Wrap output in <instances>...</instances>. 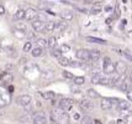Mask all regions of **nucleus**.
<instances>
[{
    "instance_id": "obj_1",
    "label": "nucleus",
    "mask_w": 132,
    "mask_h": 124,
    "mask_svg": "<svg viewBox=\"0 0 132 124\" xmlns=\"http://www.w3.org/2000/svg\"><path fill=\"white\" fill-rule=\"evenodd\" d=\"M51 119L56 124H70V118L68 113L62 109H56L51 113Z\"/></svg>"
},
{
    "instance_id": "obj_2",
    "label": "nucleus",
    "mask_w": 132,
    "mask_h": 124,
    "mask_svg": "<svg viewBox=\"0 0 132 124\" xmlns=\"http://www.w3.org/2000/svg\"><path fill=\"white\" fill-rule=\"evenodd\" d=\"M58 107H59V109H62L64 112H68L73 107V100L69 99V98H62L58 102Z\"/></svg>"
},
{
    "instance_id": "obj_3",
    "label": "nucleus",
    "mask_w": 132,
    "mask_h": 124,
    "mask_svg": "<svg viewBox=\"0 0 132 124\" xmlns=\"http://www.w3.org/2000/svg\"><path fill=\"white\" fill-rule=\"evenodd\" d=\"M75 56L77 59L80 60V61H84V62H90V59H89V50H85V48H80L75 52Z\"/></svg>"
},
{
    "instance_id": "obj_4",
    "label": "nucleus",
    "mask_w": 132,
    "mask_h": 124,
    "mask_svg": "<svg viewBox=\"0 0 132 124\" xmlns=\"http://www.w3.org/2000/svg\"><path fill=\"white\" fill-rule=\"evenodd\" d=\"M31 100H32V98H31L29 94H22V96H19L16 98V103L19 106L27 107V106H30Z\"/></svg>"
},
{
    "instance_id": "obj_5",
    "label": "nucleus",
    "mask_w": 132,
    "mask_h": 124,
    "mask_svg": "<svg viewBox=\"0 0 132 124\" xmlns=\"http://www.w3.org/2000/svg\"><path fill=\"white\" fill-rule=\"evenodd\" d=\"M79 107H80L83 111H85V112H90V111H93V108H94V103L90 99H81L79 102Z\"/></svg>"
},
{
    "instance_id": "obj_6",
    "label": "nucleus",
    "mask_w": 132,
    "mask_h": 124,
    "mask_svg": "<svg viewBox=\"0 0 132 124\" xmlns=\"http://www.w3.org/2000/svg\"><path fill=\"white\" fill-rule=\"evenodd\" d=\"M115 66V73L116 75H122V73H126L127 71V66L125 62H122V61H117L114 63Z\"/></svg>"
},
{
    "instance_id": "obj_7",
    "label": "nucleus",
    "mask_w": 132,
    "mask_h": 124,
    "mask_svg": "<svg viewBox=\"0 0 132 124\" xmlns=\"http://www.w3.org/2000/svg\"><path fill=\"white\" fill-rule=\"evenodd\" d=\"M37 14H38V12L36 11L34 8H29L27 10H25V20L34 21V20H36V18H37Z\"/></svg>"
},
{
    "instance_id": "obj_8",
    "label": "nucleus",
    "mask_w": 132,
    "mask_h": 124,
    "mask_svg": "<svg viewBox=\"0 0 132 124\" xmlns=\"http://www.w3.org/2000/svg\"><path fill=\"white\" fill-rule=\"evenodd\" d=\"M101 57V52L99 50H90L89 51V59H90V62L92 63H95L98 62L99 60Z\"/></svg>"
},
{
    "instance_id": "obj_9",
    "label": "nucleus",
    "mask_w": 132,
    "mask_h": 124,
    "mask_svg": "<svg viewBox=\"0 0 132 124\" xmlns=\"http://www.w3.org/2000/svg\"><path fill=\"white\" fill-rule=\"evenodd\" d=\"M32 29L36 31V32H41V31H45V23L43 21H40V20H34L32 23Z\"/></svg>"
},
{
    "instance_id": "obj_10",
    "label": "nucleus",
    "mask_w": 132,
    "mask_h": 124,
    "mask_svg": "<svg viewBox=\"0 0 132 124\" xmlns=\"http://www.w3.org/2000/svg\"><path fill=\"white\" fill-rule=\"evenodd\" d=\"M100 107H101L103 111H110L114 107V104H112V102H111L110 98H103L101 102H100Z\"/></svg>"
},
{
    "instance_id": "obj_11",
    "label": "nucleus",
    "mask_w": 132,
    "mask_h": 124,
    "mask_svg": "<svg viewBox=\"0 0 132 124\" xmlns=\"http://www.w3.org/2000/svg\"><path fill=\"white\" fill-rule=\"evenodd\" d=\"M85 40L88 42H92V43H98V45H106L108 42L104 39H100V37H94V36H86Z\"/></svg>"
},
{
    "instance_id": "obj_12",
    "label": "nucleus",
    "mask_w": 132,
    "mask_h": 124,
    "mask_svg": "<svg viewBox=\"0 0 132 124\" xmlns=\"http://www.w3.org/2000/svg\"><path fill=\"white\" fill-rule=\"evenodd\" d=\"M34 124H47L46 115L42 113H37L34 117Z\"/></svg>"
},
{
    "instance_id": "obj_13",
    "label": "nucleus",
    "mask_w": 132,
    "mask_h": 124,
    "mask_svg": "<svg viewBox=\"0 0 132 124\" xmlns=\"http://www.w3.org/2000/svg\"><path fill=\"white\" fill-rule=\"evenodd\" d=\"M61 18L63 19L64 21H72L74 19V14L72 11H69V10H63L61 12Z\"/></svg>"
},
{
    "instance_id": "obj_14",
    "label": "nucleus",
    "mask_w": 132,
    "mask_h": 124,
    "mask_svg": "<svg viewBox=\"0 0 132 124\" xmlns=\"http://www.w3.org/2000/svg\"><path fill=\"white\" fill-rule=\"evenodd\" d=\"M101 78H103L101 72L95 71L94 73H93V76H92V83H93V84H99V83H100V81H101Z\"/></svg>"
},
{
    "instance_id": "obj_15",
    "label": "nucleus",
    "mask_w": 132,
    "mask_h": 124,
    "mask_svg": "<svg viewBox=\"0 0 132 124\" xmlns=\"http://www.w3.org/2000/svg\"><path fill=\"white\" fill-rule=\"evenodd\" d=\"M116 107L119 109H130V102H127L125 99H119L116 103Z\"/></svg>"
},
{
    "instance_id": "obj_16",
    "label": "nucleus",
    "mask_w": 132,
    "mask_h": 124,
    "mask_svg": "<svg viewBox=\"0 0 132 124\" xmlns=\"http://www.w3.org/2000/svg\"><path fill=\"white\" fill-rule=\"evenodd\" d=\"M67 27H68V24H67V23H56L54 31H57V32H63Z\"/></svg>"
},
{
    "instance_id": "obj_17",
    "label": "nucleus",
    "mask_w": 132,
    "mask_h": 124,
    "mask_svg": "<svg viewBox=\"0 0 132 124\" xmlns=\"http://www.w3.org/2000/svg\"><path fill=\"white\" fill-rule=\"evenodd\" d=\"M54 27H56V23L54 21H46L45 23V31L52 32V31H54Z\"/></svg>"
},
{
    "instance_id": "obj_18",
    "label": "nucleus",
    "mask_w": 132,
    "mask_h": 124,
    "mask_svg": "<svg viewBox=\"0 0 132 124\" xmlns=\"http://www.w3.org/2000/svg\"><path fill=\"white\" fill-rule=\"evenodd\" d=\"M14 19H15V20H23V19H25V10H23V9H19V10L14 14Z\"/></svg>"
},
{
    "instance_id": "obj_19",
    "label": "nucleus",
    "mask_w": 132,
    "mask_h": 124,
    "mask_svg": "<svg viewBox=\"0 0 132 124\" xmlns=\"http://www.w3.org/2000/svg\"><path fill=\"white\" fill-rule=\"evenodd\" d=\"M42 53H43V48L41 47H35L31 50V55L34 57H40V56H42Z\"/></svg>"
},
{
    "instance_id": "obj_20",
    "label": "nucleus",
    "mask_w": 132,
    "mask_h": 124,
    "mask_svg": "<svg viewBox=\"0 0 132 124\" xmlns=\"http://www.w3.org/2000/svg\"><path fill=\"white\" fill-rule=\"evenodd\" d=\"M14 36L17 37V39H23V37H26V32L22 31V30L14 29Z\"/></svg>"
},
{
    "instance_id": "obj_21",
    "label": "nucleus",
    "mask_w": 132,
    "mask_h": 124,
    "mask_svg": "<svg viewBox=\"0 0 132 124\" xmlns=\"http://www.w3.org/2000/svg\"><path fill=\"white\" fill-rule=\"evenodd\" d=\"M56 45H57V39H56L54 36H52V37H50V39L47 40V46H48V47L54 48Z\"/></svg>"
},
{
    "instance_id": "obj_22",
    "label": "nucleus",
    "mask_w": 132,
    "mask_h": 124,
    "mask_svg": "<svg viewBox=\"0 0 132 124\" xmlns=\"http://www.w3.org/2000/svg\"><path fill=\"white\" fill-rule=\"evenodd\" d=\"M80 124H94V119L90 115H84L80 119Z\"/></svg>"
},
{
    "instance_id": "obj_23",
    "label": "nucleus",
    "mask_w": 132,
    "mask_h": 124,
    "mask_svg": "<svg viewBox=\"0 0 132 124\" xmlns=\"http://www.w3.org/2000/svg\"><path fill=\"white\" fill-rule=\"evenodd\" d=\"M86 96H88L89 98H98V97H99L98 92H96L95 89H93V88L86 89Z\"/></svg>"
},
{
    "instance_id": "obj_24",
    "label": "nucleus",
    "mask_w": 132,
    "mask_h": 124,
    "mask_svg": "<svg viewBox=\"0 0 132 124\" xmlns=\"http://www.w3.org/2000/svg\"><path fill=\"white\" fill-rule=\"evenodd\" d=\"M42 96H43V98L45 99H54L56 98V93L54 92H52V91H48V92H45V93H42Z\"/></svg>"
},
{
    "instance_id": "obj_25",
    "label": "nucleus",
    "mask_w": 132,
    "mask_h": 124,
    "mask_svg": "<svg viewBox=\"0 0 132 124\" xmlns=\"http://www.w3.org/2000/svg\"><path fill=\"white\" fill-rule=\"evenodd\" d=\"M36 43H37V47H41V48L47 47V40L46 39H37Z\"/></svg>"
},
{
    "instance_id": "obj_26",
    "label": "nucleus",
    "mask_w": 132,
    "mask_h": 124,
    "mask_svg": "<svg viewBox=\"0 0 132 124\" xmlns=\"http://www.w3.org/2000/svg\"><path fill=\"white\" fill-rule=\"evenodd\" d=\"M51 55L53 56V57H56V59H59V57H62V51L59 50V48H52V52H51Z\"/></svg>"
},
{
    "instance_id": "obj_27",
    "label": "nucleus",
    "mask_w": 132,
    "mask_h": 124,
    "mask_svg": "<svg viewBox=\"0 0 132 124\" xmlns=\"http://www.w3.org/2000/svg\"><path fill=\"white\" fill-rule=\"evenodd\" d=\"M58 63L61 66H69V63H70V60H68L67 57H59L58 59Z\"/></svg>"
},
{
    "instance_id": "obj_28",
    "label": "nucleus",
    "mask_w": 132,
    "mask_h": 124,
    "mask_svg": "<svg viewBox=\"0 0 132 124\" xmlns=\"http://www.w3.org/2000/svg\"><path fill=\"white\" fill-rule=\"evenodd\" d=\"M74 83L77 86H81V84H84L85 83V78L84 77H74Z\"/></svg>"
},
{
    "instance_id": "obj_29",
    "label": "nucleus",
    "mask_w": 132,
    "mask_h": 124,
    "mask_svg": "<svg viewBox=\"0 0 132 124\" xmlns=\"http://www.w3.org/2000/svg\"><path fill=\"white\" fill-rule=\"evenodd\" d=\"M110 63H111V59H110V57H108V56H105V57L103 59V70H104V71L106 70V67H108Z\"/></svg>"
},
{
    "instance_id": "obj_30",
    "label": "nucleus",
    "mask_w": 132,
    "mask_h": 124,
    "mask_svg": "<svg viewBox=\"0 0 132 124\" xmlns=\"http://www.w3.org/2000/svg\"><path fill=\"white\" fill-rule=\"evenodd\" d=\"M101 10H103V8H101V6L100 5H94L93 6V9H92V14L93 15H98V14H100V12H101Z\"/></svg>"
},
{
    "instance_id": "obj_31",
    "label": "nucleus",
    "mask_w": 132,
    "mask_h": 124,
    "mask_svg": "<svg viewBox=\"0 0 132 124\" xmlns=\"http://www.w3.org/2000/svg\"><path fill=\"white\" fill-rule=\"evenodd\" d=\"M119 88H120L121 91H122V92H125V93H126L127 91L130 89V84L127 83V81H125L123 83H121L120 86H119Z\"/></svg>"
},
{
    "instance_id": "obj_32",
    "label": "nucleus",
    "mask_w": 132,
    "mask_h": 124,
    "mask_svg": "<svg viewBox=\"0 0 132 124\" xmlns=\"http://www.w3.org/2000/svg\"><path fill=\"white\" fill-rule=\"evenodd\" d=\"M31 50H32V42H26L23 45V52H31Z\"/></svg>"
},
{
    "instance_id": "obj_33",
    "label": "nucleus",
    "mask_w": 132,
    "mask_h": 124,
    "mask_svg": "<svg viewBox=\"0 0 132 124\" xmlns=\"http://www.w3.org/2000/svg\"><path fill=\"white\" fill-rule=\"evenodd\" d=\"M63 77L67 78V79H74L73 73H70V72H68V71H63Z\"/></svg>"
},
{
    "instance_id": "obj_34",
    "label": "nucleus",
    "mask_w": 132,
    "mask_h": 124,
    "mask_svg": "<svg viewBox=\"0 0 132 124\" xmlns=\"http://www.w3.org/2000/svg\"><path fill=\"white\" fill-rule=\"evenodd\" d=\"M109 79H110V77H103L99 84H103V86H109Z\"/></svg>"
},
{
    "instance_id": "obj_35",
    "label": "nucleus",
    "mask_w": 132,
    "mask_h": 124,
    "mask_svg": "<svg viewBox=\"0 0 132 124\" xmlns=\"http://www.w3.org/2000/svg\"><path fill=\"white\" fill-rule=\"evenodd\" d=\"M59 50L62 51V53H63V52H68L69 50H70V46H69V45H67V43H64V45H62V46H61V48H59Z\"/></svg>"
},
{
    "instance_id": "obj_36",
    "label": "nucleus",
    "mask_w": 132,
    "mask_h": 124,
    "mask_svg": "<svg viewBox=\"0 0 132 124\" xmlns=\"http://www.w3.org/2000/svg\"><path fill=\"white\" fill-rule=\"evenodd\" d=\"M123 56L126 57V60L128 62H132V55L128 52V51H125V52H123Z\"/></svg>"
},
{
    "instance_id": "obj_37",
    "label": "nucleus",
    "mask_w": 132,
    "mask_h": 124,
    "mask_svg": "<svg viewBox=\"0 0 132 124\" xmlns=\"http://www.w3.org/2000/svg\"><path fill=\"white\" fill-rule=\"evenodd\" d=\"M15 29L22 30V31H25V32L27 31V29H26V25H25V24H20V25H16V26H15Z\"/></svg>"
},
{
    "instance_id": "obj_38",
    "label": "nucleus",
    "mask_w": 132,
    "mask_h": 124,
    "mask_svg": "<svg viewBox=\"0 0 132 124\" xmlns=\"http://www.w3.org/2000/svg\"><path fill=\"white\" fill-rule=\"evenodd\" d=\"M119 111H120V113L122 115H130V114H131V111H130V109H119Z\"/></svg>"
},
{
    "instance_id": "obj_39",
    "label": "nucleus",
    "mask_w": 132,
    "mask_h": 124,
    "mask_svg": "<svg viewBox=\"0 0 132 124\" xmlns=\"http://www.w3.org/2000/svg\"><path fill=\"white\" fill-rule=\"evenodd\" d=\"M126 96H127V99L130 100V102H132V88H130L128 91H127Z\"/></svg>"
},
{
    "instance_id": "obj_40",
    "label": "nucleus",
    "mask_w": 132,
    "mask_h": 124,
    "mask_svg": "<svg viewBox=\"0 0 132 124\" xmlns=\"http://www.w3.org/2000/svg\"><path fill=\"white\" fill-rule=\"evenodd\" d=\"M26 37H29V39H35V32L34 31H26Z\"/></svg>"
},
{
    "instance_id": "obj_41",
    "label": "nucleus",
    "mask_w": 132,
    "mask_h": 124,
    "mask_svg": "<svg viewBox=\"0 0 132 124\" xmlns=\"http://www.w3.org/2000/svg\"><path fill=\"white\" fill-rule=\"evenodd\" d=\"M4 14H5V8H4V5L0 4V15H4Z\"/></svg>"
},
{
    "instance_id": "obj_42",
    "label": "nucleus",
    "mask_w": 132,
    "mask_h": 124,
    "mask_svg": "<svg viewBox=\"0 0 132 124\" xmlns=\"http://www.w3.org/2000/svg\"><path fill=\"white\" fill-rule=\"evenodd\" d=\"M104 10H105L106 12H111L112 11V8H111V6H105V8H104Z\"/></svg>"
},
{
    "instance_id": "obj_43",
    "label": "nucleus",
    "mask_w": 132,
    "mask_h": 124,
    "mask_svg": "<svg viewBox=\"0 0 132 124\" xmlns=\"http://www.w3.org/2000/svg\"><path fill=\"white\" fill-rule=\"evenodd\" d=\"M94 124H103V123H101V120L96 119V120H94Z\"/></svg>"
},
{
    "instance_id": "obj_44",
    "label": "nucleus",
    "mask_w": 132,
    "mask_h": 124,
    "mask_svg": "<svg viewBox=\"0 0 132 124\" xmlns=\"http://www.w3.org/2000/svg\"><path fill=\"white\" fill-rule=\"evenodd\" d=\"M128 79H130V81L132 82V71L130 72V76H128Z\"/></svg>"
},
{
    "instance_id": "obj_45",
    "label": "nucleus",
    "mask_w": 132,
    "mask_h": 124,
    "mask_svg": "<svg viewBox=\"0 0 132 124\" xmlns=\"http://www.w3.org/2000/svg\"><path fill=\"white\" fill-rule=\"evenodd\" d=\"M74 119L75 120H78V119H79V114H74Z\"/></svg>"
},
{
    "instance_id": "obj_46",
    "label": "nucleus",
    "mask_w": 132,
    "mask_h": 124,
    "mask_svg": "<svg viewBox=\"0 0 132 124\" xmlns=\"http://www.w3.org/2000/svg\"><path fill=\"white\" fill-rule=\"evenodd\" d=\"M84 1H85V4H92L93 0H84Z\"/></svg>"
}]
</instances>
